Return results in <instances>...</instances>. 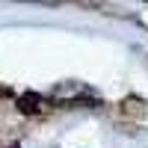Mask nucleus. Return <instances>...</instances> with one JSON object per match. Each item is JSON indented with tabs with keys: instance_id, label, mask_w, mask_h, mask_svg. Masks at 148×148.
Listing matches in <instances>:
<instances>
[{
	"instance_id": "nucleus-2",
	"label": "nucleus",
	"mask_w": 148,
	"mask_h": 148,
	"mask_svg": "<svg viewBox=\"0 0 148 148\" xmlns=\"http://www.w3.org/2000/svg\"><path fill=\"white\" fill-rule=\"evenodd\" d=\"M6 148H21V145H18V142H15V145H6Z\"/></svg>"
},
{
	"instance_id": "nucleus-1",
	"label": "nucleus",
	"mask_w": 148,
	"mask_h": 148,
	"mask_svg": "<svg viewBox=\"0 0 148 148\" xmlns=\"http://www.w3.org/2000/svg\"><path fill=\"white\" fill-rule=\"evenodd\" d=\"M15 104L21 110V116H42L45 107H47V101H45L39 92H24V95H18Z\"/></svg>"
}]
</instances>
